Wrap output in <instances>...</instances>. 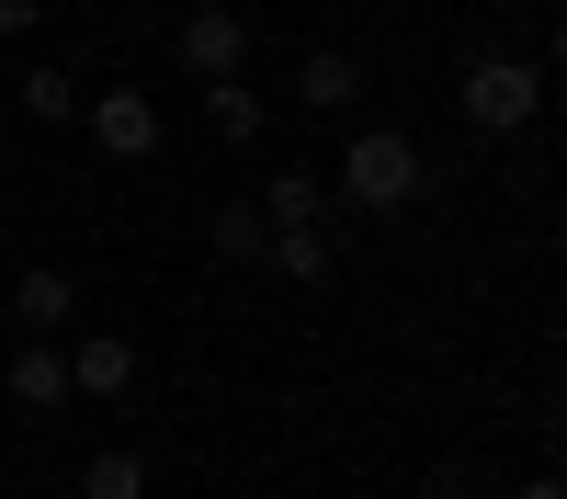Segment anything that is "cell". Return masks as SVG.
Returning a JSON list of instances; mask_svg holds the SVG:
<instances>
[{
    "label": "cell",
    "mask_w": 567,
    "mask_h": 499,
    "mask_svg": "<svg viewBox=\"0 0 567 499\" xmlns=\"http://www.w3.org/2000/svg\"><path fill=\"white\" fill-rule=\"evenodd\" d=\"M341 205H363V216L420 205V136L409 125H352L341 136Z\"/></svg>",
    "instance_id": "1"
},
{
    "label": "cell",
    "mask_w": 567,
    "mask_h": 499,
    "mask_svg": "<svg viewBox=\"0 0 567 499\" xmlns=\"http://www.w3.org/2000/svg\"><path fill=\"white\" fill-rule=\"evenodd\" d=\"M454 103H465V125H477V136H523V125L545 114V69H534V58H477Z\"/></svg>",
    "instance_id": "2"
},
{
    "label": "cell",
    "mask_w": 567,
    "mask_h": 499,
    "mask_svg": "<svg viewBox=\"0 0 567 499\" xmlns=\"http://www.w3.org/2000/svg\"><path fill=\"white\" fill-rule=\"evenodd\" d=\"M80 125H91V148H103V159H159V103H148L136 80L91 91V103H80Z\"/></svg>",
    "instance_id": "3"
},
{
    "label": "cell",
    "mask_w": 567,
    "mask_h": 499,
    "mask_svg": "<svg viewBox=\"0 0 567 499\" xmlns=\"http://www.w3.org/2000/svg\"><path fill=\"white\" fill-rule=\"evenodd\" d=\"M182 69H194V80H239V69H250V12L205 0V12L182 23Z\"/></svg>",
    "instance_id": "4"
},
{
    "label": "cell",
    "mask_w": 567,
    "mask_h": 499,
    "mask_svg": "<svg viewBox=\"0 0 567 499\" xmlns=\"http://www.w3.org/2000/svg\"><path fill=\"white\" fill-rule=\"evenodd\" d=\"M69 397H136V341H125V330L69 341Z\"/></svg>",
    "instance_id": "5"
},
{
    "label": "cell",
    "mask_w": 567,
    "mask_h": 499,
    "mask_svg": "<svg viewBox=\"0 0 567 499\" xmlns=\"http://www.w3.org/2000/svg\"><path fill=\"white\" fill-rule=\"evenodd\" d=\"M296 103L307 114H352L363 103V58H352V45H307V58H296Z\"/></svg>",
    "instance_id": "6"
},
{
    "label": "cell",
    "mask_w": 567,
    "mask_h": 499,
    "mask_svg": "<svg viewBox=\"0 0 567 499\" xmlns=\"http://www.w3.org/2000/svg\"><path fill=\"white\" fill-rule=\"evenodd\" d=\"M0 386H12V408H34V420H45V408H69V341H23Z\"/></svg>",
    "instance_id": "7"
},
{
    "label": "cell",
    "mask_w": 567,
    "mask_h": 499,
    "mask_svg": "<svg viewBox=\"0 0 567 499\" xmlns=\"http://www.w3.org/2000/svg\"><path fill=\"white\" fill-rule=\"evenodd\" d=\"M69 306H80V284H69L58 261H34L23 284H12V318H23V341H58V330H69Z\"/></svg>",
    "instance_id": "8"
},
{
    "label": "cell",
    "mask_w": 567,
    "mask_h": 499,
    "mask_svg": "<svg viewBox=\"0 0 567 499\" xmlns=\"http://www.w3.org/2000/svg\"><path fill=\"white\" fill-rule=\"evenodd\" d=\"M148 454H136V443H103V454H91V466H80V488L69 499H148Z\"/></svg>",
    "instance_id": "9"
},
{
    "label": "cell",
    "mask_w": 567,
    "mask_h": 499,
    "mask_svg": "<svg viewBox=\"0 0 567 499\" xmlns=\"http://www.w3.org/2000/svg\"><path fill=\"white\" fill-rule=\"evenodd\" d=\"M205 125L227 136V148H250V136L272 125V114H261V91H250V69H239V80H205Z\"/></svg>",
    "instance_id": "10"
},
{
    "label": "cell",
    "mask_w": 567,
    "mask_h": 499,
    "mask_svg": "<svg viewBox=\"0 0 567 499\" xmlns=\"http://www.w3.org/2000/svg\"><path fill=\"white\" fill-rule=\"evenodd\" d=\"M250 205H261L272 227H318V216H329V181H318V170H272Z\"/></svg>",
    "instance_id": "11"
},
{
    "label": "cell",
    "mask_w": 567,
    "mask_h": 499,
    "mask_svg": "<svg viewBox=\"0 0 567 499\" xmlns=\"http://www.w3.org/2000/svg\"><path fill=\"white\" fill-rule=\"evenodd\" d=\"M205 250H216V261H261V250H272V216H261L250 194L216 205V216H205Z\"/></svg>",
    "instance_id": "12"
},
{
    "label": "cell",
    "mask_w": 567,
    "mask_h": 499,
    "mask_svg": "<svg viewBox=\"0 0 567 499\" xmlns=\"http://www.w3.org/2000/svg\"><path fill=\"white\" fill-rule=\"evenodd\" d=\"M272 272H284V284H329V239H318V227H272V250H261Z\"/></svg>",
    "instance_id": "13"
},
{
    "label": "cell",
    "mask_w": 567,
    "mask_h": 499,
    "mask_svg": "<svg viewBox=\"0 0 567 499\" xmlns=\"http://www.w3.org/2000/svg\"><path fill=\"white\" fill-rule=\"evenodd\" d=\"M23 114H34V125H69V114H80L69 69H23Z\"/></svg>",
    "instance_id": "14"
},
{
    "label": "cell",
    "mask_w": 567,
    "mask_h": 499,
    "mask_svg": "<svg viewBox=\"0 0 567 499\" xmlns=\"http://www.w3.org/2000/svg\"><path fill=\"white\" fill-rule=\"evenodd\" d=\"M45 23V0H0V34H34Z\"/></svg>",
    "instance_id": "15"
},
{
    "label": "cell",
    "mask_w": 567,
    "mask_h": 499,
    "mask_svg": "<svg viewBox=\"0 0 567 499\" xmlns=\"http://www.w3.org/2000/svg\"><path fill=\"white\" fill-rule=\"evenodd\" d=\"M420 499H477V488H465V466H432V488H420Z\"/></svg>",
    "instance_id": "16"
},
{
    "label": "cell",
    "mask_w": 567,
    "mask_h": 499,
    "mask_svg": "<svg viewBox=\"0 0 567 499\" xmlns=\"http://www.w3.org/2000/svg\"><path fill=\"white\" fill-rule=\"evenodd\" d=\"M511 499H567V477H523V488H511Z\"/></svg>",
    "instance_id": "17"
},
{
    "label": "cell",
    "mask_w": 567,
    "mask_h": 499,
    "mask_svg": "<svg viewBox=\"0 0 567 499\" xmlns=\"http://www.w3.org/2000/svg\"><path fill=\"white\" fill-rule=\"evenodd\" d=\"M556 69H567V23H556Z\"/></svg>",
    "instance_id": "18"
}]
</instances>
